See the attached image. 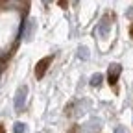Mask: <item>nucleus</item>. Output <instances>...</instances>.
<instances>
[{
    "mask_svg": "<svg viewBox=\"0 0 133 133\" xmlns=\"http://www.w3.org/2000/svg\"><path fill=\"white\" fill-rule=\"evenodd\" d=\"M131 35H133V28H131Z\"/></svg>",
    "mask_w": 133,
    "mask_h": 133,
    "instance_id": "ddd939ff",
    "label": "nucleus"
},
{
    "mask_svg": "<svg viewBox=\"0 0 133 133\" xmlns=\"http://www.w3.org/2000/svg\"><path fill=\"white\" fill-rule=\"evenodd\" d=\"M0 133H4V128H0Z\"/></svg>",
    "mask_w": 133,
    "mask_h": 133,
    "instance_id": "f8f14e48",
    "label": "nucleus"
},
{
    "mask_svg": "<svg viewBox=\"0 0 133 133\" xmlns=\"http://www.w3.org/2000/svg\"><path fill=\"white\" fill-rule=\"evenodd\" d=\"M79 57L81 59H87V48L85 46H79Z\"/></svg>",
    "mask_w": 133,
    "mask_h": 133,
    "instance_id": "0eeeda50",
    "label": "nucleus"
},
{
    "mask_svg": "<svg viewBox=\"0 0 133 133\" xmlns=\"http://www.w3.org/2000/svg\"><path fill=\"white\" fill-rule=\"evenodd\" d=\"M43 2H44V4H48V2H52V0H43Z\"/></svg>",
    "mask_w": 133,
    "mask_h": 133,
    "instance_id": "9d476101",
    "label": "nucleus"
},
{
    "mask_svg": "<svg viewBox=\"0 0 133 133\" xmlns=\"http://www.w3.org/2000/svg\"><path fill=\"white\" fill-rule=\"evenodd\" d=\"M70 133H78V131H76V128H74V129H72V131H70Z\"/></svg>",
    "mask_w": 133,
    "mask_h": 133,
    "instance_id": "9b49d317",
    "label": "nucleus"
},
{
    "mask_svg": "<svg viewBox=\"0 0 133 133\" xmlns=\"http://www.w3.org/2000/svg\"><path fill=\"white\" fill-rule=\"evenodd\" d=\"M115 133H126V128H122V126H120V128H116Z\"/></svg>",
    "mask_w": 133,
    "mask_h": 133,
    "instance_id": "6e6552de",
    "label": "nucleus"
},
{
    "mask_svg": "<svg viewBox=\"0 0 133 133\" xmlns=\"http://www.w3.org/2000/svg\"><path fill=\"white\" fill-rule=\"evenodd\" d=\"M128 15H129V17H131V19H133V8L129 9V13H128Z\"/></svg>",
    "mask_w": 133,
    "mask_h": 133,
    "instance_id": "1a4fd4ad",
    "label": "nucleus"
},
{
    "mask_svg": "<svg viewBox=\"0 0 133 133\" xmlns=\"http://www.w3.org/2000/svg\"><path fill=\"white\" fill-rule=\"evenodd\" d=\"M102 79H104L102 74H94V76L91 78V85H92V87H98L100 83H102Z\"/></svg>",
    "mask_w": 133,
    "mask_h": 133,
    "instance_id": "39448f33",
    "label": "nucleus"
},
{
    "mask_svg": "<svg viewBox=\"0 0 133 133\" xmlns=\"http://www.w3.org/2000/svg\"><path fill=\"white\" fill-rule=\"evenodd\" d=\"M13 131H15V133H26V124H22V122H15Z\"/></svg>",
    "mask_w": 133,
    "mask_h": 133,
    "instance_id": "423d86ee",
    "label": "nucleus"
},
{
    "mask_svg": "<svg viewBox=\"0 0 133 133\" xmlns=\"http://www.w3.org/2000/svg\"><path fill=\"white\" fill-rule=\"evenodd\" d=\"M120 72H122V66H120L118 63H111V65H109L107 79H109V83H111V85H115V83H116V79H118Z\"/></svg>",
    "mask_w": 133,
    "mask_h": 133,
    "instance_id": "f03ea898",
    "label": "nucleus"
},
{
    "mask_svg": "<svg viewBox=\"0 0 133 133\" xmlns=\"http://www.w3.org/2000/svg\"><path fill=\"white\" fill-rule=\"evenodd\" d=\"M33 30H35V21L30 19V21L26 22V31H24V39H26V41H30V39L33 37Z\"/></svg>",
    "mask_w": 133,
    "mask_h": 133,
    "instance_id": "20e7f679",
    "label": "nucleus"
},
{
    "mask_svg": "<svg viewBox=\"0 0 133 133\" xmlns=\"http://www.w3.org/2000/svg\"><path fill=\"white\" fill-rule=\"evenodd\" d=\"M26 96H28V87H26V85L19 87V91H17V94H15V109H17V111L24 109V105H26Z\"/></svg>",
    "mask_w": 133,
    "mask_h": 133,
    "instance_id": "f257e3e1",
    "label": "nucleus"
},
{
    "mask_svg": "<svg viewBox=\"0 0 133 133\" xmlns=\"http://www.w3.org/2000/svg\"><path fill=\"white\" fill-rule=\"evenodd\" d=\"M50 63H52V56H48V57H43L39 63H37V66H35V76L41 79L43 76H44V72H46V69L50 66Z\"/></svg>",
    "mask_w": 133,
    "mask_h": 133,
    "instance_id": "7ed1b4c3",
    "label": "nucleus"
}]
</instances>
